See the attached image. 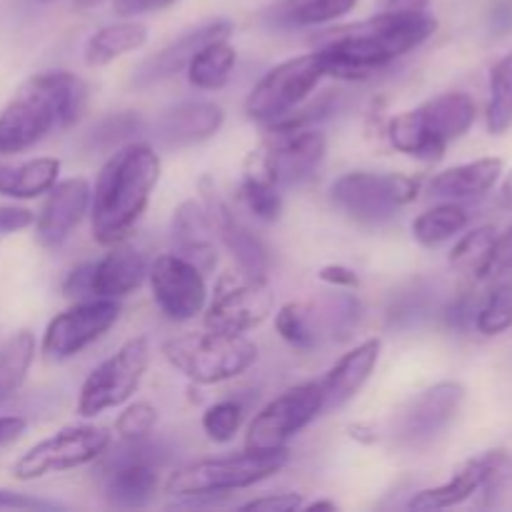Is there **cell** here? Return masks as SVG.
<instances>
[{
	"label": "cell",
	"instance_id": "obj_26",
	"mask_svg": "<svg viewBox=\"0 0 512 512\" xmlns=\"http://www.w3.org/2000/svg\"><path fill=\"white\" fill-rule=\"evenodd\" d=\"M360 0H275L263 20L273 30H300L328 25L358 8Z\"/></svg>",
	"mask_w": 512,
	"mask_h": 512
},
{
	"label": "cell",
	"instance_id": "obj_45",
	"mask_svg": "<svg viewBox=\"0 0 512 512\" xmlns=\"http://www.w3.org/2000/svg\"><path fill=\"white\" fill-rule=\"evenodd\" d=\"M0 510H63V505L13 490H0Z\"/></svg>",
	"mask_w": 512,
	"mask_h": 512
},
{
	"label": "cell",
	"instance_id": "obj_53",
	"mask_svg": "<svg viewBox=\"0 0 512 512\" xmlns=\"http://www.w3.org/2000/svg\"><path fill=\"white\" fill-rule=\"evenodd\" d=\"M348 435L355 440V443H360V445H375L380 440L375 425L373 423H363V420H360V423H350L348 425Z\"/></svg>",
	"mask_w": 512,
	"mask_h": 512
},
{
	"label": "cell",
	"instance_id": "obj_3",
	"mask_svg": "<svg viewBox=\"0 0 512 512\" xmlns=\"http://www.w3.org/2000/svg\"><path fill=\"white\" fill-rule=\"evenodd\" d=\"M88 108V85L68 70H50L25 80L0 110V155L25 153L55 128H70Z\"/></svg>",
	"mask_w": 512,
	"mask_h": 512
},
{
	"label": "cell",
	"instance_id": "obj_30",
	"mask_svg": "<svg viewBox=\"0 0 512 512\" xmlns=\"http://www.w3.org/2000/svg\"><path fill=\"white\" fill-rule=\"evenodd\" d=\"M318 338L348 340L363 320V303L355 293H330L308 303Z\"/></svg>",
	"mask_w": 512,
	"mask_h": 512
},
{
	"label": "cell",
	"instance_id": "obj_2",
	"mask_svg": "<svg viewBox=\"0 0 512 512\" xmlns=\"http://www.w3.org/2000/svg\"><path fill=\"white\" fill-rule=\"evenodd\" d=\"M163 163L153 145L125 143L113 150L90 190V230L103 248L123 243L148 210Z\"/></svg>",
	"mask_w": 512,
	"mask_h": 512
},
{
	"label": "cell",
	"instance_id": "obj_15",
	"mask_svg": "<svg viewBox=\"0 0 512 512\" xmlns=\"http://www.w3.org/2000/svg\"><path fill=\"white\" fill-rule=\"evenodd\" d=\"M465 403V385L443 380L420 390L393 420L395 443L410 450L430 448L455 423Z\"/></svg>",
	"mask_w": 512,
	"mask_h": 512
},
{
	"label": "cell",
	"instance_id": "obj_50",
	"mask_svg": "<svg viewBox=\"0 0 512 512\" xmlns=\"http://www.w3.org/2000/svg\"><path fill=\"white\" fill-rule=\"evenodd\" d=\"M512 270V225L503 235H498L493 248V258H490L488 278L490 275H503Z\"/></svg>",
	"mask_w": 512,
	"mask_h": 512
},
{
	"label": "cell",
	"instance_id": "obj_42",
	"mask_svg": "<svg viewBox=\"0 0 512 512\" xmlns=\"http://www.w3.org/2000/svg\"><path fill=\"white\" fill-rule=\"evenodd\" d=\"M430 310V290L423 288L420 283H415L413 288L400 290L393 295L388 308V323L398 325V328H408V325L418 323L423 315H428Z\"/></svg>",
	"mask_w": 512,
	"mask_h": 512
},
{
	"label": "cell",
	"instance_id": "obj_46",
	"mask_svg": "<svg viewBox=\"0 0 512 512\" xmlns=\"http://www.w3.org/2000/svg\"><path fill=\"white\" fill-rule=\"evenodd\" d=\"M318 278L320 283L330 285V288L335 290H355L360 285V278L355 270H350L348 265H323V268L318 270Z\"/></svg>",
	"mask_w": 512,
	"mask_h": 512
},
{
	"label": "cell",
	"instance_id": "obj_1",
	"mask_svg": "<svg viewBox=\"0 0 512 512\" xmlns=\"http://www.w3.org/2000/svg\"><path fill=\"white\" fill-rule=\"evenodd\" d=\"M438 20L423 13H383L358 23L340 25L320 38L325 75L338 80H365L393 65L403 55L428 43Z\"/></svg>",
	"mask_w": 512,
	"mask_h": 512
},
{
	"label": "cell",
	"instance_id": "obj_12",
	"mask_svg": "<svg viewBox=\"0 0 512 512\" xmlns=\"http://www.w3.org/2000/svg\"><path fill=\"white\" fill-rule=\"evenodd\" d=\"M325 410V390L320 380L300 383L280 393L255 413L245 433L248 450L288 448L295 435L303 433Z\"/></svg>",
	"mask_w": 512,
	"mask_h": 512
},
{
	"label": "cell",
	"instance_id": "obj_56",
	"mask_svg": "<svg viewBox=\"0 0 512 512\" xmlns=\"http://www.w3.org/2000/svg\"><path fill=\"white\" fill-rule=\"evenodd\" d=\"M305 512H315V510H338V503L335 500H313V503H303Z\"/></svg>",
	"mask_w": 512,
	"mask_h": 512
},
{
	"label": "cell",
	"instance_id": "obj_38",
	"mask_svg": "<svg viewBox=\"0 0 512 512\" xmlns=\"http://www.w3.org/2000/svg\"><path fill=\"white\" fill-rule=\"evenodd\" d=\"M275 330L290 348L308 353L320 343L318 330L310 318L308 303H285L275 313Z\"/></svg>",
	"mask_w": 512,
	"mask_h": 512
},
{
	"label": "cell",
	"instance_id": "obj_18",
	"mask_svg": "<svg viewBox=\"0 0 512 512\" xmlns=\"http://www.w3.org/2000/svg\"><path fill=\"white\" fill-rule=\"evenodd\" d=\"M200 190V203L208 210V218L213 223L215 235L220 238V243L228 248V253L233 255V260L238 263L240 273L250 275V278L268 280L270 270V250L263 243L260 235L253 233L248 223L240 218L233 210V205L218 193L213 178L205 175L198 183Z\"/></svg>",
	"mask_w": 512,
	"mask_h": 512
},
{
	"label": "cell",
	"instance_id": "obj_21",
	"mask_svg": "<svg viewBox=\"0 0 512 512\" xmlns=\"http://www.w3.org/2000/svg\"><path fill=\"white\" fill-rule=\"evenodd\" d=\"M225 125V110L210 100H183L155 120V138L168 148H193L215 138Z\"/></svg>",
	"mask_w": 512,
	"mask_h": 512
},
{
	"label": "cell",
	"instance_id": "obj_34",
	"mask_svg": "<svg viewBox=\"0 0 512 512\" xmlns=\"http://www.w3.org/2000/svg\"><path fill=\"white\" fill-rule=\"evenodd\" d=\"M495 240H498V230H495L493 225H480V228L470 230V233H465L463 238L455 243V248L450 250V265H453L455 270H460V273L485 280L488 278Z\"/></svg>",
	"mask_w": 512,
	"mask_h": 512
},
{
	"label": "cell",
	"instance_id": "obj_6",
	"mask_svg": "<svg viewBox=\"0 0 512 512\" xmlns=\"http://www.w3.org/2000/svg\"><path fill=\"white\" fill-rule=\"evenodd\" d=\"M163 355L195 385H218L238 378L258 360V345L248 335L198 330L165 340Z\"/></svg>",
	"mask_w": 512,
	"mask_h": 512
},
{
	"label": "cell",
	"instance_id": "obj_11",
	"mask_svg": "<svg viewBox=\"0 0 512 512\" xmlns=\"http://www.w3.org/2000/svg\"><path fill=\"white\" fill-rule=\"evenodd\" d=\"M323 78L325 63L320 50L283 60L270 68L250 90L248 100H245V115L255 123H273L303 105Z\"/></svg>",
	"mask_w": 512,
	"mask_h": 512
},
{
	"label": "cell",
	"instance_id": "obj_55",
	"mask_svg": "<svg viewBox=\"0 0 512 512\" xmlns=\"http://www.w3.org/2000/svg\"><path fill=\"white\" fill-rule=\"evenodd\" d=\"M500 203H503L505 208H512V170L505 175L503 185H500Z\"/></svg>",
	"mask_w": 512,
	"mask_h": 512
},
{
	"label": "cell",
	"instance_id": "obj_16",
	"mask_svg": "<svg viewBox=\"0 0 512 512\" xmlns=\"http://www.w3.org/2000/svg\"><path fill=\"white\" fill-rule=\"evenodd\" d=\"M120 318V303L110 298L75 300L68 310L55 315L43 333V355L53 363L75 358L88 345L98 343Z\"/></svg>",
	"mask_w": 512,
	"mask_h": 512
},
{
	"label": "cell",
	"instance_id": "obj_4",
	"mask_svg": "<svg viewBox=\"0 0 512 512\" xmlns=\"http://www.w3.org/2000/svg\"><path fill=\"white\" fill-rule=\"evenodd\" d=\"M475 118H478L475 100L468 93L453 90L390 118L385 135L398 153L423 163H435L443 158L450 143L463 138L473 128Z\"/></svg>",
	"mask_w": 512,
	"mask_h": 512
},
{
	"label": "cell",
	"instance_id": "obj_27",
	"mask_svg": "<svg viewBox=\"0 0 512 512\" xmlns=\"http://www.w3.org/2000/svg\"><path fill=\"white\" fill-rule=\"evenodd\" d=\"M148 43V28L138 20H120V23L103 25L88 38L83 58L90 68H103L123 55L135 53Z\"/></svg>",
	"mask_w": 512,
	"mask_h": 512
},
{
	"label": "cell",
	"instance_id": "obj_41",
	"mask_svg": "<svg viewBox=\"0 0 512 512\" xmlns=\"http://www.w3.org/2000/svg\"><path fill=\"white\" fill-rule=\"evenodd\" d=\"M245 420V403L243 400H220V403L210 405L203 413V433L208 435L213 443H230L235 435L240 433Z\"/></svg>",
	"mask_w": 512,
	"mask_h": 512
},
{
	"label": "cell",
	"instance_id": "obj_13",
	"mask_svg": "<svg viewBox=\"0 0 512 512\" xmlns=\"http://www.w3.org/2000/svg\"><path fill=\"white\" fill-rule=\"evenodd\" d=\"M110 433L100 425H70L25 450L13 465V478L30 483L95 463L108 450Z\"/></svg>",
	"mask_w": 512,
	"mask_h": 512
},
{
	"label": "cell",
	"instance_id": "obj_17",
	"mask_svg": "<svg viewBox=\"0 0 512 512\" xmlns=\"http://www.w3.org/2000/svg\"><path fill=\"white\" fill-rule=\"evenodd\" d=\"M148 283L158 310L173 323L198 318L208 303L205 273L178 253L158 255L148 268Z\"/></svg>",
	"mask_w": 512,
	"mask_h": 512
},
{
	"label": "cell",
	"instance_id": "obj_7",
	"mask_svg": "<svg viewBox=\"0 0 512 512\" xmlns=\"http://www.w3.org/2000/svg\"><path fill=\"white\" fill-rule=\"evenodd\" d=\"M98 480L103 498L113 508H145L160 488V470L168 463V453L158 443L120 440L105 450L98 460Z\"/></svg>",
	"mask_w": 512,
	"mask_h": 512
},
{
	"label": "cell",
	"instance_id": "obj_51",
	"mask_svg": "<svg viewBox=\"0 0 512 512\" xmlns=\"http://www.w3.org/2000/svg\"><path fill=\"white\" fill-rule=\"evenodd\" d=\"M178 0H115V13L123 18H135V15L158 13V10L170 8Z\"/></svg>",
	"mask_w": 512,
	"mask_h": 512
},
{
	"label": "cell",
	"instance_id": "obj_10",
	"mask_svg": "<svg viewBox=\"0 0 512 512\" xmlns=\"http://www.w3.org/2000/svg\"><path fill=\"white\" fill-rule=\"evenodd\" d=\"M328 140L320 130H280L270 133L260 148L245 160V170L268 178L280 190L298 188L318 175L325 160Z\"/></svg>",
	"mask_w": 512,
	"mask_h": 512
},
{
	"label": "cell",
	"instance_id": "obj_14",
	"mask_svg": "<svg viewBox=\"0 0 512 512\" xmlns=\"http://www.w3.org/2000/svg\"><path fill=\"white\" fill-rule=\"evenodd\" d=\"M275 298L268 280L245 273H223L215 283L213 298L205 303L203 325L220 333L245 335L260 328L273 313Z\"/></svg>",
	"mask_w": 512,
	"mask_h": 512
},
{
	"label": "cell",
	"instance_id": "obj_25",
	"mask_svg": "<svg viewBox=\"0 0 512 512\" xmlns=\"http://www.w3.org/2000/svg\"><path fill=\"white\" fill-rule=\"evenodd\" d=\"M503 175V160L480 158L473 163L453 165L428 183V195L438 200H470L490 193Z\"/></svg>",
	"mask_w": 512,
	"mask_h": 512
},
{
	"label": "cell",
	"instance_id": "obj_32",
	"mask_svg": "<svg viewBox=\"0 0 512 512\" xmlns=\"http://www.w3.org/2000/svg\"><path fill=\"white\" fill-rule=\"evenodd\" d=\"M35 360V335L18 330L0 345V403L13 398L23 388Z\"/></svg>",
	"mask_w": 512,
	"mask_h": 512
},
{
	"label": "cell",
	"instance_id": "obj_36",
	"mask_svg": "<svg viewBox=\"0 0 512 512\" xmlns=\"http://www.w3.org/2000/svg\"><path fill=\"white\" fill-rule=\"evenodd\" d=\"M238 200L255 220H263V223H275L283 213V190L250 170H245L238 185Z\"/></svg>",
	"mask_w": 512,
	"mask_h": 512
},
{
	"label": "cell",
	"instance_id": "obj_39",
	"mask_svg": "<svg viewBox=\"0 0 512 512\" xmlns=\"http://www.w3.org/2000/svg\"><path fill=\"white\" fill-rule=\"evenodd\" d=\"M483 508H512V455L508 450L485 453Z\"/></svg>",
	"mask_w": 512,
	"mask_h": 512
},
{
	"label": "cell",
	"instance_id": "obj_19",
	"mask_svg": "<svg viewBox=\"0 0 512 512\" xmlns=\"http://www.w3.org/2000/svg\"><path fill=\"white\" fill-rule=\"evenodd\" d=\"M90 183L85 178L58 180L48 190L43 208L35 218V235L43 248H60L83 223L90 210Z\"/></svg>",
	"mask_w": 512,
	"mask_h": 512
},
{
	"label": "cell",
	"instance_id": "obj_52",
	"mask_svg": "<svg viewBox=\"0 0 512 512\" xmlns=\"http://www.w3.org/2000/svg\"><path fill=\"white\" fill-rule=\"evenodd\" d=\"M28 430V420L20 415H0V448H8L15 440L23 438Z\"/></svg>",
	"mask_w": 512,
	"mask_h": 512
},
{
	"label": "cell",
	"instance_id": "obj_8",
	"mask_svg": "<svg viewBox=\"0 0 512 512\" xmlns=\"http://www.w3.org/2000/svg\"><path fill=\"white\" fill-rule=\"evenodd\" d=\"M420 193V178L403 173L350 170L330 185L335 208L360 225L390 223Z\"/></svg>",
	"mask_w": 512,
	"mask_h": 512
},
{
	"label": "cell",
	"instance_id": "obj_37",
	"mask_svg": "<svg viewBox=\"0 0 512 512\" xmlns=\"http://www.w3.org/2000/svg\"><path fill=\"white\" fill-rule=\"evenodd\" d=\"M145 130L143 118L133 110H123V113H113L108 118L98 120V123L90 128L85 145L90 150H98V153H113V150L123 148L125 143H133L140 133Z\"/></svg>",
	"mask_w": 512,
	"mask_h": 512
},
{
	"label": "cell",
	"instance_id": "obj_44",
	"mask_svg": "<svg viewBox=\"0 0 512 512\" xmlns=\"http://www.w3.org/2000/svg\"><path fill=\"white\" fill-rule=\"evenodd\" d=\"M303 495L300 493H275V495H260V498L248 500L240 505L243 512H295L303 508Z\"/></svg>",
	"mask_w": 512,
	"mask_h": 512
},
{
	"label": "cell",
	"instance_id": "obj_40",
	"mask_svg": "<svg viewBox=\"0 0 512 512\" xmlns=\"http://www.w3.org/2000/svg\"><path fill=\"white\" fill-rule=\"evenodd\" d=\"M473 323L485 338H495L512 328V278L490 290L485 303L475 310Z\"/></svg>",
	"mask_w": 512,
	"mask_h": 512
},
{
	"label": "cell",
	"instance_id": "obj_24",
	"mask_svg": "<svg viewBox=\"0 0 512 512\" xmlns=\"http://www.w3.org/2000/svg\"><path fill=\"white\" fill-rule=\"evenodd\" d=\"M383 340L368 338L343 355L320 383L325 390V410L343 408L365 388L378 368Z\"/></svg>",
	"mask_w": 512,
	"mask_h": 512
},
{
	"label": "cell",
	"instance_id": "obj_28",
	"mask_svg": "<svg viewBox=\"0 0 512 512\" xmlns=\"http://www.w3.org/2000/svg\"><path fill=\"white\" fill-rule=\"evenodd\" d=\"M485 480V455L480 458H470L468 463L460 465L453 473L448 483L438 485V488H425L410 498V510H445L455 508V505L465 503L480 493V485Z\"/></svg>",
	"mask_w": 512,
	"mask_h": 512
},
{
	"label": "cell",
	"instance_id": "obj_43",
	"mask_svg": "<svg viewBox=\"0 0 512 512\" xmlns=\"http://www.w3.org/2000/svg\"><path fill=\"white\" fill-rule=\"evenodd\" d=\"M155 425H158V410H155V405L138 400V403L125 405L123 413L115 418V435L120 440H143L150 438Z\"/></svg>",
	"mask_w": 512,
	"mask_h": 512
},
{
	"label": "cell",
	"instance_id": "obj_23",
	"mask_svg": "<svg viewBox=\"0 0 512 512\" xmlns=\"http://www.w3.org/2000/svg\"><path fill=\"white\" fill-rule=\"evenodd\" d=\"M170 238L175 245L173 253L198 265L205 275L213 273L215 265H218L215 230L208 218V210L200 200H183L175 208L173 220H170Z\"/></svg>",
	"mask_w": 512,
	"mask_h": 512
},
{
	"label": "cell",
	"instance_id": "obj_5",
	"mask_svg": "<svg viewBox=\"0 0 512 512\" xmlns=\"http://www.w3.org/2000/svg\"><path fill=\"white\" fill-rule=\"evenodd\" d=\"M288 448L280 450H248L225 458H203L195 463L180 465L168 480L163 490L170 498H210V495L233 493V490L253 488L263 480L273 478L288 465Z\"/></svg>",
	"mask_w": 512,
	"mask_h": 512
},
{
	"label": "cell",
	"instance_id": "obj_47",
	"mask_svg": "<svg viewBox=\"0 0 512 512\" xmlns=\"http://www.w3.org/2000/svg\"><path fill=\"white\" fill-rule=\"evenodd\" d=\"M90 265L80 263L65 275L63 280V295L70 300H88L90 298Z\"/></svg>",
	"mask_w": 512,
	"mask_h": 512
},
{
	"label": "cell",
	"instance_id": "obj_57",
	"mask_svg": "<svg viewBox=\"0 0 512 512\" xmlns=\"http://www.w3.org/2000/svg\"><path fill=\"white\" fill-rule=\"evenodd\" d=\"M100 0H73V8L78 10H85V8H93V5H98Z\"/></svg>",
	"mask_w": 512,
	"mask_h": 512
},
{
	"label": "cell",
	"instance_id": "obj_9",
	"mask_svg": "<svg viewBox=\"0 0 512 512\" xmlns=\"http://www.w3.org/2000/svg\"><path fill=\"white\" fill-rule=\"evenodd\" d=\"M150 363V345L148 338L138 335L130 338L115 350L113 355L95 365L88 373V378L80 385L78 410L80 418H95L105 410L120 408L128 403L140 388L145 378V370Z\"/></svg>",
	"mask_w": 512,
	"mask_h": 512
},
{
	"label": "cell",
	"instance_id": "obj_31",
	"mask_svg": "<svg viewBox=\"0 0 512 512\" xmlns=\"http://www.w3.org/2000/svg\"><path fill=\"white\" fill-rule=\"evenodd\" d=\"M235 63H238V50L230 45V38L210 40L185 68L188 83L198 90H220L230 80Z\"/></svg>",
	"mask_w": 512,
	"mask_h": 512
},
{
	"label": "cell",
	"instance_id": "obj_29",
	"mask_svg": "<svg viewBox=\"0 0 512 512\" xmlns=\"http://www.w3.org/2000/svg\"><path fill=\"white\" fill-rule=\"evenodd\" d=\"M58 175V158H33L18 165L0 163V195L15 200L40 198L58 183Z\"/></svg>",
	"mask_w": 512,
	"mask_h": 512
},
{
	"label": "cell",
	"instance_id": "obj_33",
	"mask_svg": "<svg viewBox=\"0 0 512 512\" xmlns=\"http://www.w3.org/2000/svg\"><path fill=\"white\" fill-rule=\"evenodd\" d=\"M468 220L470 215L463 205H458L455 200H445L443 205H435L413 220V238L423 248H438V245L448 243L450 238L463 233Z\"/></svg>",
	"mask_w": 512,
	"mask_h": 512
},
{
	"label": "cell",
	"instance_id": "obj_48",
	"mask_svg": "<svg viewBox=\"0 0 512 512\" xmlns=\"http://www.w3.org/2000/svg\"><path fill=\"white\" fill-rule=\"evenodd\" d=\"M35 223V215L28 208H18V205H0V238L3 235L20 233V230L30 228Z\"/></svg>",
	"mask_w": 512,
	"mask_h": 512
},
{
	"label": "cell",
	"instance_id": "obj_22",
	"mask_svg": "<svg viewBox=\"0 0 512 512\" xmlns=\"http://www.w3.org/2000/svg\"><path fill=\"white\" fill-rule=\"evenodd\" d=\"M150 263L140 250L118 243L90 265V298L120 300L148 280Z\"/></svg>",
	"mask_w": 512,
	"mask_h": 512
},
{
	"label": "cell",
	"instance_id": "obj_20",
	"mask_svg": "<svg viewBox=\"0 0 512 512\" xmlns=\"http://www.w3.org/2000/svg\"><path fill=\"white\" fill-rule=\"evenodd\" d=\"M233 20L228 18H210L205 23L195 25V28L185 30L183 35L168 43L165 48H160L158 53L150 55L148 60L138 65L133 75L135 88H148V85L160 83V80L173 78L175 73L188 68V63L193 60V55L198 53L203 45H208L210 40L218 38H230L233 35Z\"/></svg>",
	"mask_w": 512,
	"mask_h": 512
},
{
	"label": "cell",
	"instance_id": "obj_35",
	"mask_svg": "<svg viewBox=\"0 0 512 512\" xmlns=\"http://www.w3.org/2000/svg\"><path fill=\"white\" fill-rule=\"evenodd\" d=\"M485 120L493 135H503L512 128V53L490 68V100Z\"/></svg>",
	"mask_w": 512,
	"mask_h": 512
},
{
	"label": "cell",
	"instance_id": "obj_49",
	"mask_svg": "<svg viewBox=\"0 0 512 512\" xmlns=\"http://www.w3.org/2000/svg\"><path fill=\"white\" fill-rule=\"evenodd\" d=\"M475 305H473V298L470 295H458V298L453 300V303L448 305V308L443 310V320L445 325H450V328H458V330H465L468 328L470 318L475 320Z\"/></svg>",
	"mask_w": 512,
	"mask_h": 512
},
{
	"label": "cell",
	"instance_id": "obj_54",
	"mask_svg": "<svg viewBox=\"0 0 512 512\" xmlns=\"http://www.w3.org/2000/svg\"><path fill=\"white\" fill-rule=\"evenodd\" d=\"M430 0H385L383 10L390 13H423L428 10Z\"/></svg>",
	"mask_w": 512,
	"mask_h": 512
}]
</instances>
